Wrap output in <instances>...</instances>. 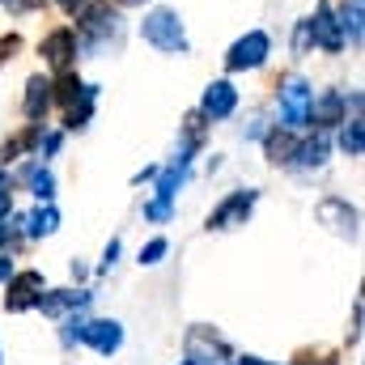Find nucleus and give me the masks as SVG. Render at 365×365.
Wrapping results in <instances>:
<instances>
[{"label": "nucleus", "instance_id": "1", "mask_svg": "<svg viewBox=\"0 0 365 365\" xmlns=\"http://www.w3.org/2000/svg\"><path fill=\"white\" fill-rule=\"evenodd\" d=\"M140 30H145V38H149L153 47H162V51H187L182 21H179V13H170V9H153Z\"/></svg>", "mask_w": 365, "mask_h": 365}, {"label": "nucleus", "instance_id": "2", "mask_svg": "<svg viewBox=\"0 0 365 365\" xmlns=\"http://www.w3.org/2000/svg\"><path fill=\"white\" fill-rule=\"evenodd\" d=\"M264 60H268V34H264V30H251L247 38H238V43L230 47L225 68H230V73H242V68H259Z\"/></svg>", "mask_w": 365, "mask_h": 365}, {"label": "nucleus", "instance_id": "3", "mask_svg": "<svg viewBox=\"0 0 365 365\" xmlns=\"http://www.w3.org/2000/svg\"><path fill=\"white\" fill-rule=\"evenodd\" d=\"M306 110H310V86L302 77H289L280 86V119H284V128H302Z\"/></svg>", "mask_w": 365, "mask_h": 365}, {"label": "nucleus", "instance_id": "4", "mask_svg": "<svg viewBox=\"0 0 365 365\" xmlns=\"http://www.w3.org/2000/svg\"><path fill=\"white\" fill-rule=\"evenodd\" d=\"M251 208H255V191H234L230 200H221V204L212 208L208 230H234V225H242V221L251 217Z\"/></svg>", "mask_w": 365, "mask_h": 365}, {"label": "nucleus", "instance_id": "5", "mask_svg": "<svg viewBox=\"0 0 365 365\" xmlns=\"http://www.w3.org/2000/svg\"><path fill=\"white\" fill-rule=\"evenodd\" d=\"M81 30H86V43H90V51H98L106 38H115V34H119V17L110 13V4H98V9H90V13H86Z\"/></svg>", "mask_w": 365, "mask_h": 365}, {"label": "nucleus", "instance_id": "6", "mask_svg": "<svg viewBox=\"0 0 365 365\" xmlns=\"http://www.w3.org/2000/svg\"><path fill=\"white\" fill-rule=\"evenodd\" d=\"M38 297H43V276L38 272H17L9 280L4 306H9V310H30V306H38Z\"/></svg>", "mask_w": 365, "mask_h": 365}, {"label": "nucleus", "instance_id": "7", "mask_svg": "<svg viewBox=\"0 0 365 365\" xmlns=\"http://www.w3.org/2000/svg\"><path fill=\"white\" fill-rule=\"evenodd\" d=\"M77 340H86L90 349H98V353H106V357H110V353L123 344V327H119L115 319H93V323L81 327V336H77Z\"/></svg>", "mask_w": 365, "mask_h": 365}, {"label": "nucleus", "instance_id": "8", "mask_svg": "<svg viewBox=\"0 0 365 365\" xmlns=\"http://www.w3.org/2000/svg\"><path fill=\"white\" fill-rule=\"evenodd\" d=\"M221 357H225V344L208 327H195L187 336V361L191 365H221Z\"/></svg>", "mask_w": 365, "mask_h": 365}, {"label": "nucleus", "instance_id": "9", "mask_svg": "<svg viewBox=\"0 0 365 365\" xmlns=\"http://www.w3.org/2000/svg\"><path fill=\"white\" fill-rule=\"evenodd\" d=\"M310 26V38H319L323 43V51H340L344 47V34H340V21H336V13L323 4L319 13H314V21H306Z\"/></svg>", "mask_w": 365, "mask_h": 365}, {"label": "nucleus", "instance_id": "10", "mask_svg": "<svg viewBox=\"0 0 365 365\" xmlns=\"http://www.w3.org/2000/svg\"><path fill=\"white\" fill-rule=\"evenodd\" d=\"M43 56H47L51 68H68L73 56H77V34H73V30H56V34H47V38H43Z\"/></svg>", "mask_w": 365, "mask_h": 365}, {"label": "nucleus", "instance_id": "11", "mask_svg": "<svg viewBox=\"0 0 365 365\" xmlns=\"http://www.w3.org/2000/svg\"><path fill=\"white\" fill-rule=\"evenodd\" d=\"M319 221L323 225H331L336 234H344V238H353L357 234V212L344 204V200H323L319 204Z\"/></svg>", "mask_w": 365, "mask_h": 365}, {"label": "nucleus", "instance_id": "12", "mask_svg": "<svg viewBox=\"0 0 365 365\" xmlns=\"http://www.w3.org/2000/svg\"><path fill=\"white\" fill-rule=\"evenodd\" d=\"M234 102H238V93L230 81H212L208 90H204V106H200V115H208V119H225L230 110H234Z\"/></svg>", "mask_w": 365, "mask_h": 365}, {"label": "nucleus", "instance_id": "13", "mask_svg": "<svg viewBox=\"0 0 365 365\" xmlns=\"http://www.w3.org/2000/svg\"><path fill=\"white\" fill-rule=\"evenodd\" d=\"M86 302H90L86 289H56V293H43V297H38V310L60 319V314H68V310H77V306H86Z\"/></svg>", "mask_w": 365, "mask_h": 365}, {"label": "nucleus", "instance_id": "14", "mask_svg": "<svg viewBox=\"0 0 365 365\" xmlns=\"http://www.w3.org/2000/svg\"><path fill=\"white\" fill-rule=\"evenodd\" d=\"M306 119H314V123H344V98H340V93H323V98L306 110Z\"/></svg>", "mask_w": 365, "mask_h": 365}, {"label": "nucleus", "instance_id": "15", "mask_svg": "<svg viewBox=\"0 0 365 365\" xmlns=\"http://www.w3.org/2000/svg\"><path fill=\"white\" fill-rule=\"evenodd\" d=\"M47 102H51V81H43V77H34V81L26 86V119H43V110H47Z\"/></svg>", "mask_w": 365, "mask_h": 365}, {"label": "nucleus", "instance_id": "16", "mask_svg": "<svg viewBox=\"0 0 365 365\" xmlns=\"http://www.w3.org/2000/svg\"><path fill=\"white\" fill-rule=\"evenodd\" d=\"M293 162H297V166H306V170H310V166H323V162H327V140H323V136H314V140L297 145V149H293Z\"/></svg>", "mask_w": 365, "mask_h": 365}, {"label": "nucleus", "instance_id": "17", "mask_svg": "<svg viewBox=\"0 0 365 365\" xmlns=\"http://www.w3.org/2000/svg\"><path fill=\"white\" fill-rule=\"evenodd\" d=\"M56 225H60V212H56V208H51V204H47V208H38V212H30V217H26V234H30V238H38V234H51V230H56Z\"/></svg>", "mask_w": 365, "mask_h": 365}, {"label": "nucleus", "instance_id": "18", "mask_svg": "<svg viewBox=\"0 0 365 365\" xmlns=\"http://www.w3.org/2000/svg\"><path fill=\"white\" fill-rule=\"evenodd\" d=\"M26 182L34 187L38 200H51V195H56V179H51V170H43V166H30V170H26Z\"/></svg>", "mask_w": 365, "mask_h": 365}, {"label": "nucleus", "instance_id": "19", "mask_svg": "<svg viewBox=\"0 0 365 365\" xmlns=\"http://www.w3.org/2000/svg\"><path fill=\"white\" fill-rule=\"evenodd\" d=\"M340 145H344V153H349V158H361V149H365V128H361V119H349V128H344Z\"/></svg>", "mask_w": 365, "mask_h": 365}, {"label": "nucleus", "instance_id": "20", "mask_svg": "<svg viewBox=\"0 0 365 365\" xmlns=\"http://www.w3.org/2000/svg\"><path fill=\"white\" fill-rule=\"evenodd\" d=\"M293 149H297V145H293L284 132H272V136H268V158H272L276 166H280V162H293Z\"/></svg>", "mask_w": 365, "mask_h": 365}, {"label": "nucleus", "instance_id": "21", "mask_svg": "<svg viewBox=\"0 0 365 365\" xmlns=\"http://www.w3.org/2000/svg\"><path fill=\"white\" fill-rule=\"evenodd\" d=\"M90 106H93V86H86V90L77 93V102L68 106V123H73V128H81V123L90 119Z\"/></svg>", "mask_w": 365, "mask_h": 365}, {"label": "nucleus", "instance_id": "22", "mask_svg": "<svg viewBox=\"0 0 365 365\" xmlns=\"http://www.w3.org/2000/svg\"><path fill=\"white\" fill-rule=\"evenodd\" d=\"M344 30H349V38L353 43H361V0H353L349 9H344V21H340Z\"/></svg>", "mask_w": 365, "mask_h": 365}, {"label": "nucleus", "instance_id": "23", "mask_svg": "<svg viewBox=\"0 0 365 365\" xmlns=\"http://www.w3.org/2000/svg\"><path fill=\"white\" fill-rule=\"evenodd\" d=\"M81 90H86V86H81L77 77H60V102H64V106H73Z\"/></svg>", "mask_w": 365, "mask_h": 365}, {"label": "nucleus", "instance_id": "24", "mask_svg": "<svg viewBox=\"0 0 365 365\" xmlns=\"http://www.w3.org/2000/svg\"><path fill=\"white\" fill-rule=\"evenodd\" d=\"M162 255H166V238H153V242L140 251V264H158Z\"/></svg>", "mask_w": 365, "mask_h": 365}, {"label": "nucleus", "instance_id": "25", "mask_svg": "<svg viewBox=\"0 0 365 365\" xmlns=\"http://www.w3.org/2000/svg\"><path fill=\"white\" fill-rule=\"evenodd\" d=\"M306 47H310V26L302 21V26H297V51H306Z\"/></svg>", "mask_w": 365, "mask_h": 365}, {"label": "nucleus", "instance_id": "26", "mask_svg": "<svg viewBox=\"0 0 365 365\" xmlns=\"http://www.w3.org/2000/svg\"><path fill=\"white\" fill-rule=\"evenodd\" d=\"M9 217V182H0V221Z\"/></svg>", "mask_w": 365, "mask_h": 365}, {"label": "nucleus", "instance_id": "27", "mask_svg": "<svg viewBox=\"0 0 365 365\" xmlns=\"http://www.w3.org/2000/svg\"><path fill=\"white\" fill-rule=\"evenodd\" d=\"M115 255H119V242H110V247H106V255H102V268H110V264H115Z\"/></svg>", "mask_w": 365, "mask_h": 365}, {"label": "nucleus", "instance_id": "28", "mask_svg": "<svg viewBox=\"0 0 365 365\" xmlns=\"http://www.w3.org/2000/svg\"><path fill=\"white\" fill-rule=\"evenodd\" d=\"M13 47H17V38H0V64H4V56H9Z\"/></svg>", "mask_w": 365, "mask_h": 365}, {"label": "nucleus", "instance_id": "29", "mask_svg": "<svg viewBox=\"0 0 365 365\" xmlns=\"http://www.w3.org/2000/svg\"><path fill=\"white\" fill-rule=\"evenodd\" d=\"M60 4H64L68 13H77V9H86V0H60Z\"/></svg>", "mask_w": 365, "mask_h": 365}, {"label": "nucleus", "instance_id": "30", "mask_svg": "<svg viewBox=\"0 0 365 365\" xmlns=\"http://www.w3.org/2000/svg\"><path fill=\"white\" fill-rule=\"evenodd\" d=\"M9 272H13V264H9V255H0V280H4Z\"/></svg>", "mask_w": 365, "mask_h": 365}, {"label": "nucleus", "instance_id": "31", "mask_svg": "<svg viewBox=\"0 0 365 365\" xmlns=\"http://www.w3.org/2000/svg\"><path fill=\"white\" fill-rule=\"evenodd\" d=\"M234 365H268V361H259V357H238Z\"/></svg>", "mask_w": 365, "mask_h": 365}, {"label": "nucleus", "instance_id": "32", "mask_svg": "<svg viewBox=\"0 0 365 365\" xmlns=\"http://www.w3.org/2000/svg\"><path fill=\"white\" fill-rule=\"evenodd\" d=\"M9 4H13V9H26V4H34V0H9Z\"/></svg>", "mask_w": 365, "mask_h": 365}, {"label": "nucleus", "instance_id": "33", "mask_svg": "<svg viewBox=\"0 0 365 365\" xmlns=\"http://www.w3.org/2000/svg\"><path fill=\"white\" fill-rule=\"evenodd\" d=\"M119 4H140V0H119Z\"/></svg>", "mask_w": 365, "mask_h": 365}, {"label": "nucleus", "instance_id": "34", "mask_svg": "<svg viewBox=\"0 0 365 365\" xmlns=\"http://www.w3.org/2000/svg\"><path fill=\"white\" fill-rule=\"evenodd\" d=\"M4 234H9V230H4V225H0V242H4Z\"/></svg>", "mask_w": 365, "mask_h": 365}, {"label": "nucleus", "instance_id": "35", "mask_svg": "<svg viewBox=\"0 0 365 365\" xmlns=\"http://www.w3.org/2000/svg\"><path fill=\"white\" fill-rule=\"evenodd\" d=\"M0 182H9V179H4V175H0Z\"/></svg>", "mask_w": 365, "mask_h": 365}]
</instances>
